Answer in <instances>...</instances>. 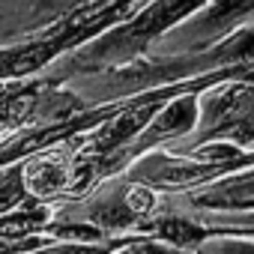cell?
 <instances>
[{
  "mask_svg": "<svg viewBox=\"0 0 254 254\" xmlns=\"http://www.w3.org/2000/svg\"><path fill=\"white\" fill-rule=\"evenodd\" d=\"M126 254H174V251H162L156 245H135L132 251H126Z\"/></svg>",
  "mask_w": 254,
  "mask_h": 254,
  "instance_id": "1",
  "label": "cell"
}]
</instances>
